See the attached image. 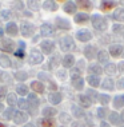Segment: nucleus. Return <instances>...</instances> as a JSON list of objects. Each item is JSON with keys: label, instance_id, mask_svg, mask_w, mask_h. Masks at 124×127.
<instances>
[{"label": "nucleus", "instance_id": "obj_4", "mask_svg": "<svg viewBox=\"0 0 124 127\" xmlns=\"http://www.w3.org/2000/svg\"><path fill=\"white\" fill-rule=\"evenodd\" d=\"M0 48L4 51V52H12L15 50V43L11 39H3L0 42Z\"/></svg>", "mask_w": 124, "mask_h": 127}, {"label": "nucleus", "instance_id": "obj_44", "mask_svg": "<svg viewBox=\"0 0 124 127\" xmlns=\"http://www.w3.org/2000/svg\"><path fill=\"white\" fill-rule=\"evenodd\" d=\"M112 31H113V32H116V33H120V32H123V31H124V26L116 24V26H113Z\"/></svg>", "mask_w": 124, "mask_h": 127}, {"label": "nucleus", "instance_id": "obj_42", "mask_svg": "<svg viewBox=\"0 0 124 127\" xmlns=\"http://www.w3.org/2000/svg\"><path fill=\"white\" fill-rule=\"evenodd\" d=\"M87 96L89 98V100H96V98H99V95L96 94V91L95 90H88V92H87Z\"/></svg>", "mask_w": 124, "mask_h": 127}, {"label": "nucleus", "instance_id": "obj_25", "mask_svg": "<svg viewBox=\"0 0 124 127\" xmlns=\"http://www.w3.org/2000/svg\"><path fill=\"white\" fill-rule=\"evenodd\" d=\"M39 126L40 127H53V121L50 119V118L39 119Z\"/></svg>", "mask_w": 124, "mask_h": 127}, {"label": "nucleus", "instance_id": "obj_52", "mask_svg": "<svg viewBox=\"0 0 124 127\" xmlns=\"http://www.w3.org/2000/svg\"><path fill=\"white\" fill-rule=\"evenodd\" d=\"M119 71H120V72H122V74H124V62H122V63H119Z\"/></svg>", "mask_w": 124, "mask_h": 127}, {"label": "nucleus", "instance_id": "obj_48", "mask_svg": "<svg viewBox=\"0 0 124 127\" xmlns=\"http://www.w3.org/2000/svg\"><path fill=\"white\" fill-rule=\"evenodd\" d=\"M15 55H16V58H19V59H23L24 58V50H18L15 52Z\"/></svg>", "mask_w": 124, "mask_h": 127}, {"label": "nucleus", "instance_id": "obj_36", "mask_svg": "<svg viewBox=\"0 0 124 127\" xmlns=\"http://www.w3.org/2000/svg\"><path fill=\"white\" fill-rule=\"evenodd\" d=\"M109 122L112 123V125H119L120 123V116L118 112H112L111 115H109Z\"/></svg>", "mask_w": 124, "mask_h": 127}, {"label": "nucleus", "instance_id": "obj_53", "mask_svg": "<svg viewBox=\"0 0 124 127\" xmlns=\"http://www.w3.org/2000/svg\"><path fill=\"white\" fill-rule=\"evenodd\" d=\"M24 48H25V43L20 40V42H19V50H24Z\"/></svg>", "mask_w": 124, "mask_h": 127}, {"label": "nucleus", "instance_id": "obj_33", "mask_svg": "<svg viewBox=\"0 0 124 127\" xmlns=\"http://www.w3.org/2000/svg\"><path fill=\"white\" fill-rule=\"evenodd\" d=\"M72 112H74V115L76 116V118H83L85 114H84V111L80 108V107H77V106H72Z\"/></svg>", "mask_w": 124, "mask_h": 127}, {"label": "nucleus", "instance_id": "obj_28", "mask_svg": "<svg viewBox=\"0 0 124 127\" xmlns=\"http://www.w3.org/2000/svg\"><path fill=\"white\" fill-rule=\"evenodd\" d=\"M113 106H115L116 108L123 107V106H124V96H122V95L115 96V99H113Z\"/></svg>", "mask_w": 124, "mask_h": 127}, {"label": "nucleus", "instance_id": "obj_1", "mask_svg": "<svg viewBox=\"0 0 124 127\" xmlns=\"http://www.w3.org/2000/svg\"><path fill=\"white\" fill-rule=\"evenodd\" d=\"M91 22H92L94 28L98 30V31H104V30L107 28V22H105V19L101 18L100 15H92Z\"/></svg>", "mask_w": 124, "mask_h": 127}, {"label": "nucleus", "instance_id": "obj_18", "mask_svg": "<svg viewBox=\"0 0 124 127\" xmlns=\"http://www.w3.org/2000/svg\"><path fill=\"white\" fill-rule=\"evenodd\" d=\"M56 24L59 28L61 30H70L71 28V24H70V22H68L67 19H63V18H57L56 19Z\"/></svg>", "mask_w": 124, "mask_h": 127}, {"label": "nucleus", "instance_id": "obj_37", "mask_svg": "<svg viewBox=\"0 0 124 127\" xmlns=\"http://www.w3.org/2000/svg\"><path fill=\"white\" fill-rule=\"evenodd\" d=\"M98 99H99V102H100L101 104H108L109 100H111V98H109L108 95H105V94H100Z\"/></svg>", "mask_w": 124, "mask_h": 127}, {"label": "nucleus", "instance_id": "obj_46", "mask_svg": "<svg viewBox=\"0 0 124 127\" xmlns=\"http://www.w3.org/2000/svg\"><path fill=\"white\" fill-rule=\"evenodd\" d=\"M60 119H61V122H64V123H68V122H71V118H70V115H67V114H61V115H60Z\"/></svg>", "mask_w": 124, "mask_h": 127}, {"label": "nucleus", "instance_id": "obj_39", "mask_svg": "<svg viewBox=\"0 0 124 127\" xmlns=\"http://www.w3.org/2000/svg\"><path fill=\"white\" fill-rule=\"evenodd\" d=\"M27 76H28V75H27V72L25 71H18V72H15V78L18 79V80H25L27 79Z\"/></svg>", "mask_w": 124, "mask_h": 127}, {"label": "nucleus", "instance_id": "obj_23", "mask_svg": "<svg viewBox=\"0 0 124 127\" xmlns=\"http://www.w3.org/2000/svg\"><path fill=\"white\" fill-rule=\"evenodd\" d=\"M88 71H89V75H96V76H98V75L101 72V67L99 66V64H91V66L88 67Z\"/></svg>", "mask_w": 124, "mask_h": 127}, {"label": "nucleus", "instance_id": "obj_38", "mask_svg": "<svg viewBox=\"0 0 124 127\" xmlns=\"http://www.w3.org/2000/svg\"><path fill=\"white\" fill-rule=\"evenodd\" d=\"M100 7L103 9H109V8H112V7H115V3H113V1H108V0H104V1L100 3Z\"/></svg>", "mask_w": 124, "mask_h": 127}, {"label": "nucleus", "instance_id": "obj_34", "mask_svg": "<svg viewBox=\"0 0 124 127\" xmlns=\"http://www.w3.org/2000/svg\"><path fill=\"white\" fill-rule=\"evenodd\" d=\"M104 71H105L108 75H113V74L116 72V66H115V64H112V63H107Z\"/></svg>", "mask_w": 124, "mask_h": 127}, {"label": "nucleus", "instance_id": "obj_45", "mask_svg": "<svg viewBox=\"0 0 124 127\" xmlns=\"http://www.w3.org/2000/svg\"><path fill=\"white\" fill-rule=\"evenodd\" d=\"M1 18L3 19H9V18H11V11H8V9L1 11Z\"/></svg>", "mask_w": 124, "mask_h": 127}, {"label": "nucleus", "instance_id": "obj_59", "mask_svg": "<svg viewBox=\"0 0 124 127\" xmlns=\"http://www.w3.org/2000/svg\"><path fill=\"white\" fill-rule=\"evenodd\" d=\"M120 119H122V121L124 122V111H123V114H122V116H120Z\"/></svg>", "mask_w": 124, "mask_h": 127}, {"label": "nucleus", "instance_id": "obj_26", "mask_svg": "<svg viewBox=\"0 0 124 127\" xmlns=\"http://www.w3.org/2000/svg\"><path fill=\"white\" fill-rule=\"evenodd\" d=\"M89 20V16L87 13H77V15H75V22L76 23H85Z\"/></svg>", "mask_w": 124, "mask_h": 127}, {"label": "nucleus", "instance_id": "obj_40", "mask_svg": "<svg viewBox=\"0 0 124 127\" xmlns=\"http://www.w3.org/2000/svg\"><path fill=\"white\" fill-rule=\"evenodd\" d=\"M7 103H8L9 106H13V104H15V103H16V95L12 94V92L7 95Z\"/></svg>", "mask_w": 124, "mask_h": 127}, {"label": "nucleus", "instance_id": "obj_5", "mask_svg": "<svg viewBox=\"0 0 124 127\" xmlns=\"http://www.w3.org/2000/svg\"><path fill=\"white\" fill-rule=\"evenodd\" d=\"M71 83L76 90H83V87H84V79H83L80 75L74 74L72 78H71Z\"/></svg>", "mask_w": 124, "mask_h": 127}, {"label": "nucleus", "instance_id": "obj_2", "mask_svg": "<svg viewBox=\"0 0 124 127\" xmlns=\"http://www.w3.org/2000/svg\"><path fill=\"white\" fill-rule=\"evenodd\" d=\"M75 47L76 46H75V42L71 36H64L60 39V48H61V51H64V52L74 50Z\"/></svg>", "mask_w": 124, "mask_h": 127}, {"label": "nucleus", "instance_id": "obj_19", "mask_svg": "<svg viewBox=\"0 0 124 127\" xmlns=\"http://www.w3.org/2000/svg\"><path fill=\"white\" fill-rule=\"evenodd\" d=\"M87 82L89 83L91 87H98L100 84V79H99V76H96V75H88Z\"/></svg>", "mask_w": 124, "mask_h": 127}, {"label": "nucleus", "instance_id": "obj_62", "mask_svg": "<svg viewBox=\"0 0 124 127\" xmlns=\"http://www.w3.org/2000/svg\"><path fill=\"white\" fill-rule=\"evenodd\" d=\"M123 96H124V95H123Z\"/></svg>", "mask_w": 124, "mask_h": 127}, {"label": "nucleus", "instance_id": "obj_21", "mask_svg": "<svg viewBox=\"0 0 124 127\" xmlns=\"http://www.w3.org/2000/svg\"><path fill=\"white\" fill-rule=\"evenodd\" d=\"M64 11L67 13H75L76 12V4L74 1H67L64 4Z\"/></svg>", "mask_w": 124, "mask_h": 127}, {"label": "nucleus", "instance_id": "obj_12", "mask_svg": "<svg viewBox=\"0 0 124 127\" xmlns=\"http://www.w3.org/2000/svg\"><path fill=\"white\" fill-rule=\"evenodd\" d=\"M27 119H28V115H27L25 112H23V111H16L15 116H13V121H15V123H18V125L27 122Z\"/></svg>", "mask_w": 124, "mask_h": 127}, {"label": "nucleus", "instance_id": "obj_27", "mask_svg": "<svg viewBox=\"0 0 124 127\" xmlns=\"http://www.w3.org/2000/svg\"><path fill=\"white\" fill-rule=\"evenodd\" d=\"M43 115L46 116V118H50L51 119V116L56 115V110H55L53 107H46V108L43 110Z\"/></svg>", "mask_w": 124, "mask_h": 127}, {"label": "nucleus", "instance_id": "obj_9", "mask_svg": "<svg viewBox=\"0 0 124 127\" xmlns=\"http://www.w3.org/2000/svg\"><path fill=\"white\" fill-rule=\"evenodd\" d=\"M40 32L43 36H52L55 33V28L51 24H48V23H44V24L40 27Z\"/></svg>", "mask_w": 124, "mask_h": 127}, {"label": "nucleus", "instance_id": "obj_41", "mask_svg": "<svg viewBox=\"0 0 124 127\" xmlns=\"http://www.w3.org/2000/svg\"><path fill=\"white\" fill-rule=\"evenodd\" d=\"M18 104L22 110L29 108V103H28V100H25V99H20V100H18Z\"/></svg>", "mask_w": 124, "mask_h": 127}, {"label": "nucleus", "instance_id": "obj_17", "mask_svg": "<svg viewBox=\"0 0 124 127\" xmlns=\"http://www.w3.org/2000/svg\"><path fill=\"white\" fill-rule=\"evenodd\" d=\"M48 100L52 103V104H59L61 102V94H59V92H51L48 95Z\"/></svg>", "mask_w": 124, "mask_h": 127}, {"label": "nucleus", "instance_id": "obj_14", "mask_svg": "<svg viewBox=\"0 0 124 127\" xmlns=\"http://www.w3.org/2000/svg\"><path fill=\"white\" fill-rule=\"evenodd\" d=\"M5 31H7V33L8 35H11V36H15V35H18V32H19V30H18V26H16V23H8L5 27Z\"/></svg>", "mask_w": 124, "mask_h": 127}, {"label": "nucleus", "instance_id": "obj_32", "mask_svg": "<svg viewBox=\"0 0 124 127\" xmlns=\"http://www.w3.org/2000/svg\"><path fill=\"white\" fill-rule=\"evenodd\" d=\"M43 8L50 9V11H55V9H57V4L55 1H44L43 3Z\"/></svg>", "mask_w": 124, "mask_h": 127}, {"label": "nucleus", "instance_id": "obj_55", "mask_svg": "<svg viewBox=\"0 0 124 127\" xmlns=\"http://www.w3.org/2000/svg\"><path fill=\"white\" fill-rule=\"evenodd\" d=\"M100 127H111L108 125V123H105V122H101V125H100Z\"/></svg>", "mask_w": 124, "mask_h": 127}, {"label": "nucleus", "instance_id": "obj_15", "mask_svg": "<svg viewBox=\"0 0 124 127\" xmlns=\"http://www.w3.org/2000/svg\"><path fill=\"white\" fill-rule=\"evenodd\" d=\"M28 103H29V108L31 110H36L39 106V99L35 94H29L28 95Z\"/></svg>", "mask_w": 124, "mask_h": 127}, {"label": "nucleus", "instance_id": "obj_24", "mask_svg": "<svg viewBox=\"0 0 124 127\" xmlns=\"http://www.w3.org/2000/svg\"><path fill=\"white\" fill-rule=\"evenodd\" d=\"M31 88L35 92H44V84L40 82H32L31 83Z\"/></svg>", "mask_w": 124, "mask_h": 127}, {"label": "nucleus", "instance_id": "obj_30", "mask_svg": "<svg viewBox=\"0 0 124 127\" xmlns=\"http://www.w3.org/2000/svg\"><path fill=\"white\" fill-rule=\"evenodd\" d=\"M101 87L104 88V90H113V82H112V79H104V80L101 82Z\"/></svg>", "mask_w": 124, "mask_h": 127}, {"label": "nucleus", "instance_id": "obj_8", "mask_svg": "<svg viewBox=\"0 0 124 127\" xmlns=\"http://www.w3.org/2000/svg\"><path fill=\"white\" fill-rule=\"evenodd\" d=\"M40 47H41V51H43L44 54H51L55 48V43L51 42V40H43L40 44Z\"/></svg>", "mask_w": 124, "mask_h": 127}, {"label": "nucleus", "instance_id": "obj_51", "mask_svg": "<svg viewBox=\"0 0 124 127\" xmlns=\"http://www.w3.org/2000/svg\"><path fill=\"white\" fill-rule=\"evenodd\" d=\"M118 86H119V88H124V78L119 79V82H118Z\"/></svg>", "mask_w": 124, "mask_h": 127}, {"label": "nucleus", "instance_id": "obj_58", "mask_svg": "<svg viewBox=\"0 0 124 127\" xmlns=\"http://www.w3.org/2000/svg\"><path fill=\"white\" fill-rule=\"evenodd\" d=\"M3 33H4V31H3V28H1V27H0V37L3 36Z\"/></svg>", "mask_w": 124, "mask_h": 127}, {"label": "nucleus", "instance_id": "obj_29", "mask_svg": "<svg viewBox=\"0 0 124 127\" xmlns=\"http://www.w3.org/2000/svg\"><path fill=\"white\" fill-rule=\"evenodd\" d=\"M96 58H98V60L100 62V63H107V62H108V54H107L105 51H99Z\"/></svg>", "mask_w": 124, "mask_h": 127}, {"label": "nucleus", "instance_id": "obj_49", "mask_svg": "<svg viewBox=\"0 0 124 127\" xmlns=\"http://www.w3.org/2000/svg\"><path fill=\"white\" fill-rule=\"evenodd\" d=\"M7 95V87H0V99H3Z\"/></svg>", "mask_w": 124, "mask_h": 127}, {"label": "nucleus", "instance_id": "obj_10", "mask_svg": "<svg viewBox=\"0 0 124 127\" xmlns=\"http://www.w3.org/2000/svg\"><path fill=\"white\" fill-rule=\"evenodd\" d=\"M123 46L122 44H112L111 47H109V54L112 55V56H120V55L123 54Z\"/></svg>", "mask_w": 124, "mask_h": 127}, {"label": "nucleus", "instance_id": "obj_56", "mask_svg": "<svg viewBox=\"0 0 124 127\" xmlns=\"http://www.w3.org/2000/svg\"><path fill=\"white\" fill-rule=\"evenodd\" d=\"M1 111H4V106H3V103L0 102V112H1Z\"/></svg>", "mask_w": 124, "mask_h": 127}, {"label": "nucleus", "instance_id": "obj_20", "mask_svg": "<svg viewBox=\"0 0 124 127\" xmlns=\"http://www.w3.org/2000/svg\"><path fill=\"white\" fill-rule=\"evenodd\" d=\"M79 103H80V106L84 108H88L89 106H91V100H89V98L87 95H79Z\"/></svg>", "mask_w": 124, "mask_h": 127}, {"label": "nucleus", "instance_id": "obj_13", "mask_svg": "<svg viewBox=\"0 0 124 127\" xmlns=\"http://www.w3.org/2000/svg\"><path fill=\"white\" fill-rule=\"evenodd\" d=\"M61 63H63V66L65 68H71L72 66H74V63H75V56L74 55H65V56L63 58V60H61Z\"/></svg>", "mask_w": 124, "mask_h": 127}, {"label": "nucleus", "instance_id": "obj_6", "mask_svg": "<svg viewBox=\"0 0 124 127\" xmlns=\"http://www.w3.org/2000/svg\"><path fill=\"white\" fill-rule=\"evenodd\" d=\"M29 62H31V64H39L43 62V55H41L40 51H37V50H32L31 51V55H29Z\"/></svg>", "mask_w": 124, "mask_h": 127}, {"label": "nucleus", "instance_id": "obj_61", "mask_svg": "<svg viewBox=\"0 0 124 127\" xmlns=\"http://www.w3.org/2000/svg\"><path fill=\"white\" fill-rule=\"evenodd\" d=\"M0 80H1V79H0Z\"/></svg>", "mask_w": 124, "mask_h": 127}, {"label": "nucleus", "instance_id": "obj_7", "mask_svg": "<svg viewBox=\"0 0 124 127\" xmlns=\"http://www.w3.org/2000/svg\"><path fill=\"white\" fill-rule=\"evenodd\" d=\"M76 37L80 42H88V40L92 39V33L88 30H79L76 32Z\"/></svg>", "mask_w": 124, "mask_h": 127}, {"label": "nucleus", "instance_id": "obj_57", "mask_svg": "<svg viewBox=\"0 0 124 127\" xmlns=\"http://www.w3.org/2000/svg\"><path fill=\"white\" fill-rule=\"evenodd\" d=\"M24 127H35V126H33V125H32V123H27V125H25V126H24Z\"/></svg>", "mask_w": 124, "mask_h": 127}, {"label": "nucleus", "instance_id": "obj_60", "mask_svg": "<svg viewBox=\"0 0 124 127\" xmlns=\"http://www.w3.org/2000/svg\"><path fill=\"white\" fill-rule=\"evenodd\" d=\"M0 127H5V126H4V125H1V123H0Z\"/></svg>", "mask_w": 124, "mask_h": 127}, {"label": "nucleus", "instance_id": "obj_47", "mask_svg": "<svg viewBox=\"0 0 124 127\" xmlns=\"http://www.w3.org/2000/svg\"><path fill=\"white\" fill-rule=\"evenodd\" d=\"M79 4H80V7H83V8H92L91 1H80Z\"/></svg>", "mask_w": 124, "mask_h": 127}, {"label": "nucleus", "instance_id": "obj_3", "mask_svg": "<svg viewBox=\"0 0 124 127\" xmlns=\"http://www.w3.org/2000/svg\"><path fill=\"white\" fill-rule=\"evenodd\" d=\"M20 31H22L23 36H31L33 33V31H35V27H33V24H31L28 22H22Z\"/></svg>", "mask_w": 124, "mask_h": 127}, {"label": "nucleus", "instance_id": "obj_22", "mask_svg": "<svg viewBox=\"0 0 124 127\" xmlns=\"http://www.w3.org/2000/svg\"><path fill=\"white\" fill-rule=\"evenodd\" d=\"M112 18L115 20H119V22H123L124 20V8L115 9V12L112 13Z\"/></svg>", "mask_w": 124, "mask_h": 127}, {"label": "nucleus", "instance_id": "obj_50", "mask_svg": "<svg viewBox=\"0 0 124 127\" xmlns=\"http://www.w3.org/2000/svg\"><path fill=\"white\" fill-rule=\"evenodd\" d=\"M36 4H37V3H36V1H29V3H28V5H29V8H33V9H37V8H39V7H37Z\"/></svg>", "mask_w": 124, "mask_h": 127}, {"label": "nucleus", "instance_id": "obj_43", "mask_svg": "<svg viewBox=\"0 0 124 127\" xmlns=\"http://www.w3.org/2000/svg\"><path fill=\"white\" fill-rule=\"evenodd\" d=\"M105 114H107V110L104 107H100V108H98V116L100 119H104L105 118Z\"/></svg>", "mask_w": 124, "mask_h": 127}, {"label": "nucleus", "instance_id": "obj_11", "mask_svg": "<svg viewBox=\"0 0 124 127\" xmlns=\"http://www.w3.org/2000/svg\"><path fill=\"white\" fill-rule=\"evenodd\" d=\"M84 55L85 58H88V59H94V58L98 56V51H96V47L94 46H87L84 50Z\"/></svg>", "mask_w": 124, "mask_h": 127}, {"label": "nucleus", "instance_id": "obj_54", "mask_svg": "<svg viewBox=\"0 0 124 127\" xmlns=\"http://www.w3.org/2000/svg\"><path fill=\"white\" fill-rule=\"evenodd\" d=\"M15 7H16L18 9L23 8V3H22V1H16V3H15Z\"/></svg>", "mask_w": 124, "mask_h": 127}, {"label": "nucleus", "instance_id": "obj_31", "mask_svg": "<svg viewBox=\"0 0 124 127\" xmlns=\"http://www.w3.org/2000/svg\"><path fill=\"white\" fill-rule=\"evenodd\" d=\"M16 91H18V94L19 95H27L28 94V87H27L25 84H18L16 86Z\"/></svg>", "mask_w": 124, "mask_h": 127}, {"label": "nucleus", "instance_id": "obj_16", "mask_svg": "<svg viewBox=\"0 0 124 127\" xmlns=\"http://www.w3.org/2000/svg\"><path fill=\"white\" fill-rule=\"evenodd\" d=\"M11 58L8 56V55H5V54H3V55H0V66H1L3 68H8V67H11Z\"/></svg>", "mask_w": 124, "mask_h": 127}, {"label": "nucleus", "instance_id": "obj_35", "mask_svg": "<svg viewBox=\"0 0 124 127\" xmlns=\"http://www.w3.org/2000/svg\"><path fill=\"white\" fill-rule=\"evenodd\" d=\"M15 114H16V110L13 107H9V108H7L4 111V118L5 119H11V118L15 116Z\"/></svg>", "mask_w": 124, "mask_h": 127}]
</instances>
